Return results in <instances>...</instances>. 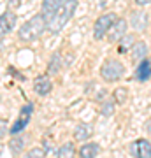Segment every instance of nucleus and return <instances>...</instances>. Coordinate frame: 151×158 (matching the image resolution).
<instances>
[{
    "label": "nucleus",
    "instance_id": "1",
    "mask_svg": "<svg viewBox=\"0 0 151 158\" xmlns=\"http://www.w3.org/2000/svg\"><path fill=\"white\" fill-rule=\"evenodd\" d=\"M48 28V21L42 14H35L34 18H30L28 21H25L21 25V28L18 30V35L19 39L25 40V42H30V40H35L37 37L44 34V30Z\"/></svg>",
    "mask_w": 151,
    "mask_h": 158
},
{
    "label": "nucleus",
    "instance_id": "2",
    "mask_svg": "<svg viewBox=\"0 0 151 158\" xmlns=\"http://www.w3.org/2000/svg\"><path fill=\"white\" fill-rule=\"evenodd\" d=\"M78 9V2L76 0H69V2H63L60 11L56 12V16L48 23V30L51 34H60L63 30V27L69 23V19L72 18L74 11Z\"/></svg>",
    "mask_w": 151,
    "mask_h": 158
},
{
    "label": "nucleus",
    "instance_id": "3",
    "mask_svg": "<svg viewBox=\"0 0 151 158\" xmlns=\"http://www.w3.org/2000/svg\"><path fill=\"white\" fill-rule=\"evenodd\" d=\"M123 74H125V65L120 62V60H114V58L106 60L100 67V76H102L104 81H107V83H112V81L121 79Z\"/></svg>",
    "mask_w": 151,
    "mask_h": 158
},
{
    "label": "nucleus",
    "instance_id": "4",
    "mask_svg": "<svg viewBox=\"0 0 151 158\" xmlns=\"http://www.w3.org/2000/svg\"><path fill=\"white\" fill-rule=\"evenodd\" d=\"M116 21H118L116 12H106V14L99 16V19H97L95 25H93V35H95V39L106 37V34L111 32L112 25H114Z\"/></svg>",
    "mask_w": 151,
    "mask_h": 158
},
{
    "label": "nucleus",
    "instance_id": "5",
    "mask_svg": "<svg viewBox=\"0 0 151 158\" xmlns=\"http://www.w3.org/2000/svg\"><path fill=\"white\" fill-rule=\"evenodd\" d=\"M130 153L134 158H151V142L146 139H137L132 142Z\"/></svg>",
    "mask_w": 151,
    "mask_h": 158
},
{
    "label": "nucleus",
    "instance_id": "6",
    "mask_svg": "<svg viewBox=\"0 0 151 158\" xmlns=\"http://www.w3.org/2000/svg\"><path fill=\"white\" fill-rule=\"evenodd\" d=\"M127 28H128V23H127V19L120 18V19L112 25L111 32L107 34V39L111 40V42H118V40H121L123 37H127Z\"/></svg>",
    "mask_w": 151,
    "mask_h": 158
},
{
    "label": "nucleus",
    "instance_id": "7",
    "mask_svg": "<svg viewBox=\"0 0 151 158\" xmlns=\"http://www.w3.org/2000/svg\"><path fill=\"white\" fill-rule=\"evenodd\" d=\"M62 4L63 2H60V0H44V2H42V6H40V14L46 18L48 23L56 16V12L60 11Z\"/></svg>",
    "mask_w": 151,
    "mask_h": 158
},
{
    "label": "nucleus",
    "instance_id": "8",
    "mask_svg": "<svg viewBox=\"0 0 151 158\" xmlns=\"http://www.w3.org/2000/svg\"><path fill=\"white\" fill-rule=\"evenodd\" d=\"M14 25H16V14L12 11H6L0 16V34H2V37L9 32H12Z\"/></svg>",
    "mask_w": 151,
    "mask_h": 158
},
{
    "label": "nucleus",
    "instance_id": "9",
    "mask_svg": "<svg viewBox=\"0 0 151 158\" xmlns=\"http://www.w3.org/2000/svg\"><path fill=\"white\" fill-rule=\"evenodd\" d=\"M51 90H53V83H51V79L48 77V76H39V77L34 81V91L37 95L44 97V95H48Z\"/></svg>",
    "mask_w": 151,
    "mask_h": 158
},
{
    "label": "nucleus",
    "instance_id": "10",
    "mask_svg": "<svg viewBox=\"0 0 151 158\" xmlns=\"http://www.w3.org/2000/svg\"><path fill=\"white\" fill-rule=\"evenodd\" d=\"M130 23H132L134 30L144 32L146 27H148V23H149V16H148L144 11H135L134 14H132V18H130Z\"/></svg>",
    "mask_w": 151,
    "mask_h": 158
},
{
    "label": "nucleus",
    "instance_id": "11",
    "mask_svg": "<svg viewBox=\"0 0 151 158\" xmlns=\"http://www.w3.org/2000/svg\"><path fill=\"white\" fill-rule=\"evenodd\" d=\"M134 76H135V79H137V81H148V79L151 77V62L148 60V58H146V60H142V62L137 65Z\"/></svg>",
    "mask_w": 151,
    "mask_h": 158
},
{
    "label": "nucleus",
    "instance_id": "12",
    "mask_svg": "<svg viewBox=\"0 0 151 158\" xmlns=\"http://www.w3.org/2000/svg\"><path fill=\"white\" fill-rule=\"evenodd\" d=\"M146 55H148V44H146V42H142V40H137V42H135V46L132 48V51H130V56H132V60L141 63L142 60H146Z\"/></svg>",
    "mask_w": 151,
    "mask_h": 158
},
{
    "label": "nucleus",
    "instance_id": "13",
    "mask_svg": "<svg viewBox=\"0 0 151 158\" xmlns=\"http://www.w3.org/2000/svg\"><path fill=\"white\" fill-rule=\"evenodd\" d=\"M91 132H93V127L88 123H78L76 130H74V137L78 139V141H88L90 135H91Z\"/></svg>",
    "mask_w": 151,
    "mask_h": 158
},
{
    "label": "nucleus",
    "instance_id": "14",
    "mask_svg": "<svg viewBox=\"0 0 151 158\" xmlns=\"http://www.w3.org/2000/svg\"><path fill=\"white\" fill-rule=\"evenodd\" d=\"M62 65H63L62 53H60V51H55V53L51 55V58H49V63H48V72L55 76V74H58V72H60V69H62Z\"/></svg>",
    "mask_w": 151,
    "mask_h": 158
},
{
    "label": "nucleus",
    "instance_id": "15",
    "mask_svg": "<svg viewBox=\"0 0 151 158\" xmlns=\"http://www.w3.org/2000/svg\"><path fill=\"white\" fill-rule=\"evenodd\" d=\"M99 155V144L95 142H88L79 148V158H97Z\"/></svg>",
    "mask_w": 151,
    "mask_h": 158
},
{
    "label": "nucleus",
    "instance_id": "16",
    "mask_svg": "<svg viewBox=\"0 0 151 158\" xmlns=\"http://www.w3.org/2000/svg\"><path fill=\"white\" fill-rule=\"evenodd\" d=\"M56 158H76V148H74V142H65L63 146L58 148Z\"/></svg>",
    "mask_w": 151,
    "mask_h": 158
},
{
    "label": "nucleus",
    "instance_id": "17",
    "mask_svg": "<svg viewBox=\"0 0 151 158\" xmlns=\"http://www.w3.org/2000/svg\"><path fill=\"white\" fill-rule=\"evenodd\" d=\"M135 46V40H134V35H127L123 39L120 40V46H118V53H125V51H132V48Z\"/></svg>",
    "mask_w": 151,
    "mask_h": 158
},
{
    "label": "nucleus",
    "instance_id": "18",
    "mask_svg": "<svg viewBox=\"0 0 151 158\" xmlns=\"http://www.w3.org/2000/svg\"><path fill=\"white\" fill-rule=\"evenodd\" d=\"M28 123H30V116H19V119H18L16 123L12 125L11 134H12V135H16V134L23 132V130H25V127H27Z\"/></svg>",
    "mask_w": 151,
    "mask_h": 158
},
{
    "label": "nucleus",
    "instance_id": "19",
    "mask_svg": "<svg viewBox=\"0 0 151 158\" xmlns=\"http://www.w3.org/2000/svg\"><path fill=\"white\" fill-rule=\"evenodd\" d=\"M127 98H128V90L127 88H116L112 91V100L116 104H125Z\"/></svg>",
    "mask_w": 151,
    "mask_h": 158
},
{
    "label": "nucleus",
    "instance_id": "20",
    "mask_svg": "<svg viewBox=\"0 0 151 158\" xmlns=\"http://www.w3.org/2000/svg\"><path fill=\"white\" fill-rule=\"evenodd\" d=\"M9 148H11V151L14 153V155H19V153L23 151V148H25V139H23V137H14V139H11Z\"/></svg>",
    "mask_w": 151,
    "mask_h": 158
},
{
    "label": "nucleus",
    "instance_id": "21",
    "mask_svg": "<svg viewBox=\"0 0 151 158\" xmlns=\"http://www.w3.org/2000/svg\"><path fill=\"white\" fill-rule=\"evenodd\" d=\"M100 114L104 116V118H109V116H112V114H114V102H111V100L102 102Z\"/></svg>",
    "mask_w": 151,
    "mask_h": 158
},
{
    "label": "nucleus",
    "instance_id": "22",
    "mask_svg": "<svg viewBox=\"0 0 151 158\" xmlns=\"http://www.w3.org/2000/svg\"><path fill=\"white\" fill-rule=\"evenodd\" d=\"M25 158H46V151L40 149V148H34L25 155Z\"/></svg>",
    "mask_w": 151,
    "mask_h": 158
},
{
    "label": "nucleus",
    "instance_id": "23",
    "mask_svg": "<svg viewBox=\"0 0 151 158\" xmlns=\"http://www.w3.org/2000/svg\"><path fill=\"white\" fill-rule=\"evenodd\" d=\"M34 113V106L32 104H27L25 107H21V111H19V114L21 116H30V114Z\"/></svg>",
    "mask_w": 151,
    "mask_h": 158
},
{
    "label": "nucleus",
    "instance_id": "24",
    "mask_svg": "<svg viewBox=\"0 0 151 158\" xmlns=\"http://www.w3.org/2000/svg\"><path fill=\"white\" fill-rule=\"evenodd\" d=\"M7 70H9V74H11V76H14V77H18V79H21V81H25V76H21V74H18V72H16V70H14L12 67H9Z\"/></svg>",
    "mask_w": 151,
    "mask_h": 158
},
{
    "label": "nucleus",
    "instance_id": "25",
    "mask_svg": "<svg viewBox=\"0 0 151 158\" xmlns=\"http://www.w3.org/2000/svg\"><path fill=\"white\" fill-rule=\"evenodd\" d=\"M135 4H137V6H148L149 0H135Z\"/></svg>",
    "mask_w": 151,
    "mask_h": 158
},
{
    "label": "nucleus",
    "instance_id": "26",
    "mask_svg": "<svg viewBox=\"0 0 151 158\" xmlns=\"http://www.w3.org/2000/svg\"><path fill=\"white\" fill-rule=\"evenodd\" d=\"M146 132H149L151 134V118L148 119V123H146Z\"/></svg>",
    "mask_w": 151,
    "mask_h": 158
},
{
    "label": "nucleus",
    "instance_id": "27",
    "mask_svg": "<svg viewBox=\"0 0 151 158\" xmlns=\"http://www.w3.org/2000/svg\"><path fill=\"white\" fill-rule=\"evenodd\" d=\"M2 135H6V121H2Z\"/></svg>",
    "mask_w": 151,
    "mask_h": 158
}]
</instances>
